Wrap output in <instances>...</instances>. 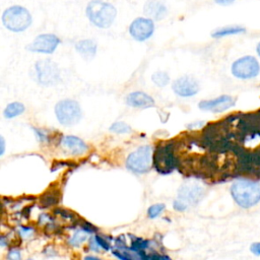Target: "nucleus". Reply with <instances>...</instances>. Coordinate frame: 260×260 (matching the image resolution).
I'll return each mask as SVG.
<instances>
[{
	"label": "nucleus",
	"mask_w": 260,
	"mask_h": 260,
	"mask_svg": "<svg viewBox=\"0 0 260 260\" xmlns=\"http://www.w3.org/2000/svg\"><path fill=\"white\" fill-rule=\"evenodd\" d=\"M231 195L235 202L243 208H251L260 202V183L241 179L233 183Z\"/></svg>",
	"instance_id": "f257e3e1"
},
{
	"label": "nucleus",
	"mask_w": 260,
	"mask_h": 260,
	"mask_svg": "<svg viewBox=\"0 0 260 260\" xmlns=\"http://www.w3.org/2000/svg\"><path fill=\"white\" fill-rule=\"evenodd\" d=\"M85 14L88 20L100 28L110 27L117 16L116 7L103 0H91L87 3Z\"/></svg>",
	"instance_id": "f03ea898"
},
{
	"label": "nucleus",
	"mask_w": 260,
	"mask_h": 260,
	"mask_svg": "<svg viewBox=\"0 0 260 260\" xmlns=\"http://www.w3.org/2000/svg\"><path fill=\"white\" fill-rule=\"evenodd\" d=\"M32 18L29 11L20 5L6 8L2 14V23L10 31L20 32L31 24Z\"/></svg>",
	"instance_id": "7ed1b4c3"
},
{
	"label": "nucleus",
	"mask_w": 260,
	"mask_h": 260,
	"mask_svg": "<svg viewBox=\"0 0 260 260\" xmlns=\"http://www.w3.org/2000/svg\"><path fill=\"white\" fill-rule=\"evenodd\" d=\"M177 165L175 145L171 142L157 145L153 154V167L160 174H169Z\"/></svg>",
	"instance_id": "20e7f679"
},
{
	"label": "nucleus",
	"mask_w": 260,
	"mask_h": 260,
	"mask_svg": "<svg viewBox=\"0 0 260 260\" xmlns=\"http://www.w3.org/2000/svg\"><path fill=\"white\" fill-rule=\"evenodd\" d=\"M55 114L60 124L71 126L81 119V109L79 104L74 100H62L55 106Z\"/></svg>",
	"instance_id": "39448f33"
},
{
	"label": "nucleus",
	"mask_w": 260,
	"mask_h": 260,
	"mask_svg": "<svg viewBox=\"0 0 260 260\" xmlns=\"http://www.w3.org/2000/svg\"><path fill=\"white\" fill-rule=\"evenodd\" d=\"M151 166V148L143 145L131 152L126 159V167L134 173H145Z\"/></svg>",
	"instance_id": "423d86ee"
},
{
	"label": "nucleus",
	"mask_w": 260,
	"mask_h": 260,
	"mask_svg": "<svg viewBox=\"0 0 260 260\" xmlns=\"http://www.w3.org/2000/svg\"><path fill=\"white\" fill-rule=\"evenodd\" d=\"M260 72V64L253 56H244L237 59L232 65V73L240 79H251Z\"/></svg>",
	"instance_id": "0eeeda50"
},
{
	"label": "nucleus",
	"mask_w": 260,
	"mask_h": 260,
	"mask_svg": "<svg viewBox=\"0 0 260 260\" xmlns=\"http://www.w3.org/2000/svg\"><path fill=\"white\" fill-rule=\"evenodd\" d=\"M38 80L43 85H54L60 81V71L57 64L49 59H43L36 63Z\"/></svg>",
	"instance_id": "6e6552de"
},
{
	"label": "nucleus",
	"mask_w": 260,
	"mask_h": 260,
	"mask_svg": "<svg viewBox=\"0 0 260 260\" xmlns=\"http://www.w3.org/2000/svg\"><path fill=\"white\" fill-rule=\"evenodd\" d=\"M153 31L154 23L149 17H137L129 25L130 36L138 42L146 41L152 36Z\"/></svg>",
	"instance_id": "1a4fd4ad"
},
{
	"label": "nucleus",
	"mask_w": 260,
	"mask_h": 260,
	"mask_svg": "<svg viewBox=\"0 0 260 260\" xmlns=\"http://www.w3.org/2000/svg\"><path fill=\"white\" fill-rule=\"evenodd\" d=\"M60 44V39L53 34H42L26 46V49L36 53L52 54Z\"/></svg>",
	"instance_id": "9d476101"
},
{
	"label": "nucleus",
	"mask_w": 260,
	"mask_h": 260,
	"mask_svg": "<svg viewBox=\"0 0 260 260\" xmlns=\"http://www.w3.org/2000/svg\"><path fill=\"white\" fill-rule=\"evenodd\" d=\"M203 194H204V190L200 185L188 182L182 185L181 188L179 189L178 200H180L187 206L195 205L203 197Z\"/></svg>",
	"instance_id": "9b49d317"
},
{
	"label": "nucleus",
	"mask_w": 260,
	"mask_h": 260,
	"mask_svg": "<svg viewBox=\"0 0 260 260\" xmlns=\"http://www.w3.org/2000/svg\"><path fill=\"white\" fill-rule=\"evenodd\" d=\"M236 100L231 95H220L212 100H205L199 103V109L203 111H209L212 113H221L228 109L234 107Z\"/></svg>",
	"instance_id": "f8f14e48"
},
{
	"label": "nucleus",
	"mask_w": 260,
	"mask_h": 260,
	"mask_svg": "<svg viewBox=\"0 0 260 260\" xmlns=\"http://www.w3.org/2000/svg\"><path fill=\"white\" fill-rule=\"evenodd\" d=\"M172 87L176 94L183 98L195 95L199 91V84L192 76H182L176 79Z\"/></svg>",
	"instance_id": "ddd939ff"
},
{
	"label": "nucleus",
	"mask_w": 260,
	"mask_h": 260,
	"mask_svg": "<svg viewBox=\"0 0 260 260\" xmlns=\"http://www.w3.org/2000/svg\"><path fill=\"white\" fill-rule=\"evenodd\" d=\"M143 12L152 20H161L168 14V9L159 0H147L143 6Z\"/></svg>",
	"instance_id": "4468645a"
},
{
	"label": "nucleus",
	"mask_w": 260,
	"mask_h": 260,
	"mask_svg": "<svg viewBox=\"0 0 260 260\" xmlns=\"http://www.w3.org/2000/svg\"><path fill=\"white\" fill-rule=\"evenodd\" d=\"M127 105L135 108H151L154 106V100L143 91H134L127 95Z\"/></svg>",
	"instance_id": "2eb2a0df"
},
{
	"label": "nucleus",
	"mask_w": 260,
	"mask_h": 260,
	"mask_svg": "<svg viewBox=\"0 0 260 260\" xmlns=\"http://www.w3.org/2000/svg\"><path fill=\"white\" fill-rule=\"evenodd\" d=\"M62 144L64 145V147H66L68 150H70L74 154H82L88 149L87 145L83 140L72 135L63 137Z\"/></svg>",
	"instance_id": "dca6fc26"
},
{
	"label": "nucleus",
	"mask_w": 260,
	"mask_h": 260,
	"mask_svg": "<svg viewBox=\"0 0 260 260\" xmlns=\"http://www.w3.org/2000/svg\"><path fill=\"white\" fill-rule=\"evenodd\" d=\"M98 46L94 41L92 40H80L75 44V50L77 53L82 56L84 59L89 60L92 59L96 53Z\"/></svg>",
	"instance_id": "f3484780"
},
{
	"label": "nucleus",
	"mask_w": 260,
	"mask_h": 260,
	"mask_svg": "<svg viewBox=\"0 0 260 260\" xmlns=\"http://www.w3.org/2000/svg\"><path fill=\"white\" fill-rule=\"evenodd\" d=\"M246 29L242 26H224V27H220L215 29L211 36L213 38H222V37H226V36H233V35H238V34H242L245 32Z\"/></svg>",
	"instance_id": "a211bd4d"
},
{
	"label": "nucleus",
	"mask_w": 260,
	"mask_h": 260,
	"mask_svg": "<svg viewBox=\"0 0 260 260\" xmlns=\"http://www.w3.org/2000/svg\"><path fill=\"white\" fill-rule=\"evenodd\" d=\"M24 110H25V108L21 103L13 102V103H10L5 108L3 114H4L5 118H14V117L20 115L21 113H23Z\"/></svg>",
	"instance_id": "6ab92c4d"
},
{
	"label": "nucleus",
	"mask_w": 260,
	"mask_h": 260,
	"mask_svg": "<svg viewBox=\"0 0 260 260\" xmlns=\"http://www.w3.org/2000/svg\"><path fill=\"white\" fill-rule=\"evenodd\" d=\"M58 197H59V195H58L57 190L48 191L47 193H44V194H43L42 199H41V203H42L44 206H50V205L56 204V203L59 201Z\"/></svg>",
	"instance_id": "aec40b11"
},
{
	"label": "nucleus",
	"mask_w": 260,
	"mask_h": 260,
	"mask_svg": "<svg viewBox=\"0 0 260 260\" xmlns=\"http://www.w3.org/2000/svg\"><path fill=\"white\" fill-rule=\"evenodd\" d=\"M151 79L159 87L166 86L170 80L169 75L166 72H161V71H157V72L153 73L151 76Z\"/></svg>",
	"instance_id": "412c9836"
},
{
	"label": "nucleus",
	"mask_w": 260,
	"mask_h": 260,
	"mask_svg": "<svg viewBox=\"0 0 260 260\" xmlns=\"http://www.w3.org/2000/svg\"><path fill=\"white\" fill-rule=\"evenodd\" d=\"M87 239V233L85 230L77 231L69 240V244L71 246H79L81 243H83Z\"/></svg>",
	"instance_id": "4be33fe9"
},
{
	"label": "nucleus",
	"mask_w": 260,
	"mask_h": 260,
	"mask_svg": "<svg viewBox=\"0 0 260 260\" xmlns=\"http://www.w3.org/2000/svg\"><path fill=\"white\" fill-rule=\"evenodd\" d=\"M110 131L115 132V133H119V134L129 133L131 131V127L128 124L124 123V122H116V123L111 125Z\"/></svg>",
	"instance_id": "5701e85b"
},
{
	"label": "nucleus",
	"mask_w": 260,
	"mask_h": 260,
	"mask_svg": "<svg viewBox=\"0 0 260 260\" xmlns=\"http://www.w3.org/2000/svg\"><path fill=\"white\" fill-rule=\"evenodd\" d=\"M165 204H162V203H157V204H153V205H151L149 208H148V210H147V214H148V216L150 217V218H155V217H157L160 213H161V211L165 209Z\"/></svg>",
	"instance_id": "b1692460"
},
{
	"label": "nucleus",
	"mask_w": 260,
	"mask_h": 260,
	"mask_svg": "<svg viewBox=\"0 0 260 260\" xmlns=\"http://www.w3.org/2000/svg\"><path fill=\"white\" fill-rule=\"evenodd\" d=\"M94 240L96 241L98 245H99L101 248H103V249H105V250H109V249H110L109 243H108L104 238H102L100 235H96V236L94 237Z\"/></svg>",
	"instance_id": "393cba45"
},
{
	"label": "nucleus",
	"mask_w": 260,
	"mask_h": 260,
	"mask_svg": "<svg viewBox=\"0 0 260 260\" xmlns=\"http://www.w3.org/2000/svg\"><path fill=\"white\" fill-rule=\"evenodd\" d=\"M174 208H175L176 210H178V211H184V210H186V209L188 208V206H187L186 204H184L183 202H181L180 200L176 199V200L174 201Z\"/></svg>",
	"instance_id": "a878e982"
},
{
	"label": "nucleus",
	"mask_w": 260,
	"mask_h": 260,
	"mask_svg": "<svg viewBox=\"0 0 260 260\" xmlns=\"http://www.w3.org/2000/svg\"><path fill=\"white\" fill-rule=\"evenodd\" d=\"M250 251L256 255V256H260V242H256V243H253L250 247Z\"/></svg>",
	"instance_id": "bb28decb"
},
{
	"label": "nucleus",
	"mask_w": 260,
	"mask_h": 260,
	"mask_svg": "<svg viewBox=\"0 0 260 260\" xmlns=\"http://www.w3.org/2000/svg\"><path fill=\"white\" fill-rule=\"evenodd\" d=\"M8 258L11 260H16V259L20 258V254L17 250H11L8 254Z\"/></svg>",
	"instance_id": "cd10ccee"
},
{
	"label": "nucleus",
	"mask_w": 260,
	"mask_h": 260,
	"mask_svg": "<svg viewBox=\"0 0 260 260\" xmlns=\"http://www.w3.org/2000/svg\"><path fill=\"white\" fill-rule=\"evenodd\" d=\"M216 4L218 5H230L232 4L235 0H214Z\"/></svg>",
	"instance_id": "c85d7f7f"
},
{
	"label": "nucleus",
	"mask_w": 260,
	"mask_h": 260,
	"mask_svg": "<svg viewBox=\"0 0 260 260\" xmlns=\"http://www.w3.org/2000/svg\"><path fill=\"white\" fill-rule=\"evenodd\" d=\"M0 141H1V155L4 153V150H5V141H4V138L1 136L0 137Z\"/></svg>",
	"instance_id": "c756f323"
},
{
	"label": "nucleus",
	"mask_w": 260,
	"mask_h": 260,
	"mask_svg": "<svg viewBox=\"0 0 260 260\" xmlns=\"http://www.w3.org/2000/svg\"><path fill=\"white\" fill-rule=\"evenodd\" d=\"M256 51H257V54L260 56V42L258 43V45H257V48H256Z\"/></svg>",
	"instance_id": "7c9ffc66"
},
{
	"label": "nucleus",
	"mask_w": 260,
	"mask_h": 260,
	"mask_svg": "<svg viewBox=\"0 0 260 260\" xmlns=\"http://www.w3.org/2000/svg\"><path fill=\"white\" fill-rule=\"evenodd\" d=\"M85 259H96V257H92V256H87V257H85Z\"/></svg>",
	"instance_id": "2f4dec72"
}]
</instances>
